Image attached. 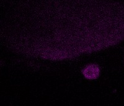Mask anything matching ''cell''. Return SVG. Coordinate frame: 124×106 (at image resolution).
<instances>
[{"label": "cell", "instance_id": "6da1fadb", "mask_svg": "<svg viewBox=\"0 0 124 106\" xmlns=\"http://www.w3.org/2000/svg\"><path fill=\"white\" fill-rule=\"evenodd\" d=\"M84 75L87 78H91L93 79L96 76L98 73V70L96 67H94L93 65H89L86 67L84 70Z\"/></svg>", "mask_w": 124, "mask_h": 106}]
</instances>
